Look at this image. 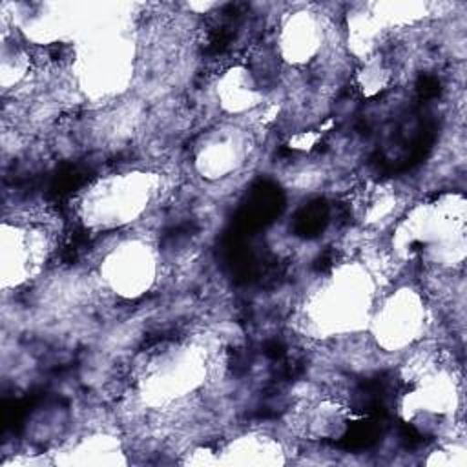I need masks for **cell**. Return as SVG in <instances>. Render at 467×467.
Returning <instances> with one entry per match:
<instances>
[{
	"instance_id": "3957f363",
	"label": "cell",
	"mask_w": 467,
	"mask_h": 467,
	"mask_svg": "<svg viewBox=\"0 0 467 467\" xmlns=\"http://www.w3.org/2000/svg\"><path fill=\"white\" fill-rule=\"evenodd\" d=\"M409 294L398 296V303L394 299L385 305L381 314L378 312L376 317V332L381 330V336H376L378 341L381 339V345L385 348H400L403 345H410V341L416 337V334L423 327V308L418 299V296L410 290Z\"/></svg>"
},
{
	"instance_id": "7a4b0ae2",
	"label": "cell",
	"mask_w": 467,
	"mask_h": 467,
	"mask_svg": "<svg viewBox=\"0 0 467 467\" xmlns=\"http://www.w3.org/2000/svg\"><path fill=\"white\" fill-rule=\"evenodd\" d=\"M104 270L108 272V283L117 294L137 297L155 279L153 254L146 244L126 243L108 257Z\"/></svg>"
},
{
	"instance_id": "6da1fadb",
	"label": "cell",
	"mask_w": 467,
	"mask_h": 467,
	"mask_svg": "<svg viewBox=\"0 0 467 467\" xmlns=\"http://www.w3.org/2000/svg\"><path fill=\"white\" fill-rule=\"evenodd\" d=\"M2 228V281L4 288L16 286L29 279L47 259L49 241L46 228L35 226H11Z\"/></svg>"
}]
</instances>
